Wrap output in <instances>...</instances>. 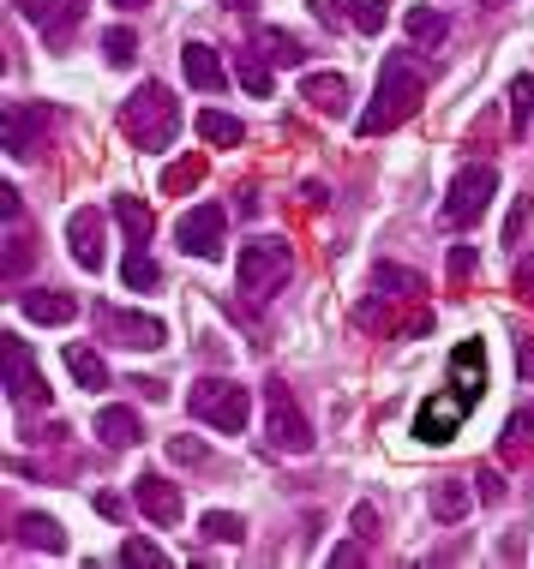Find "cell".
I'll use <instances>...</instances> for the list:
<instances>
[{"instance_id": "c3c4849f", "label": "cell", "mask_w": 534, "mask_h": 569, "mask_svg": "<svg viewBox=\"0 0 534 569\" xmlns=\"http://www.w3.org/2000/svg\"><path fill=\"white\" fill-rule=\"evenodd\" d=\"M115 7H127V12H139V7H150V0H115Z\"/></svg>"}, {"instance_id": "60d3db41", "label": "cell", "mask_w": 534, "mask_h": 569, "mask_svg": "<svg viewBox=\"0 0 534 569\" xmlns=\"http://www.w3.org/2000/svg\"><path fill=\"white\" fill-rule=\"evenodd\" d=\"M307 7H313L318 24H348V7H343V0H307Z\"/></svg>"}, {"instance_id": "ee69618b", "label": "cell", "mask_w": 534, "mask_h": 569, "mask_svg": "<svg viewBox=\"0 0 534 569\" xmlns=\"http://www.w3.org/2000/svg\"><path fill=\"white\" fill-rule=\"evenodd\" d=\"M169 461H205V450L192 438H169Z\"/></svg>"}, {"instance_id": "44dd1931", "label": "cell", "mask_w": 534, "mask_h": 569, "mask_svg": "<svg viewBox=\"0 0 534 569\" xmlns=\"http://www.w3.org/2000/svg\"><path fill=\"white\" fill-rule=\"evenodd\" d=\"M253 49L270 60V67H300V60H307V49H300V37H288V30H258L253 37Z\"/></svg>"}, {"instance_id": "83f0119b", "label": "cell", "mask_w": 534, "mask_h": 569, "mask_svg": "<svg viewBox=\"0 0 534 569\" xmlns=\"http://www.w3.org/2000/svg\"><path fill=\"white\" fill-rule=\"evenodd\" d=\"M115 222L127 228V240H132V246H150V228H157L139 198H115Z\"/></svg>"}, {"instance_id": "d4e9b609", "label": "cell", "mask_w": 534, "mask_h": 569, "mask_svg": "<svg viewBox=\"0 0 534 569\" xmlns=\"http://www.w3.org/2000/svg\"><path fill=\"white\" fill-rule=\"evenodd\" d=\"M120 282L132 288V295H150V288L162 282V270H157V258L145 252V246H132L127 252V264H120Z\"/></svg>"}, {"instance_id": "7bdbcfd3", "label": "cell", "mask_w": 534, "mask_h": 569, "mask_svg": "<svg viewBox=\"0 0 534 569\" xmlns=\"http://www.w3.org/2000/svg\"><path fill=\"white\" fill-rule=\"evenodd\" d=\"M516 378L534 383V336H516Z\"/></svg>"}, {"instance_id": "4316f807", "label": "cell", "mask_w": 534, "mask_h": 569, "mask_svg": "<svg viewBox=\"0 0 534 569\" xmlns=\"http://www.w3.org/2000/svg\"><path fill=\"white\" fill-rule=\"evenodd\" d=\"M235 72H240V84H247L253 97H270V84H277V79H270V60L258 54V49H240L235 54Z\"/></svg>"}, {"instance_id": "f546056e", "label": "cell", "mask_w": 534, "mask_h": 569, "mask_svg": "<svg viewBox=\"0 0 534 569\" xmlns=\"http://www.w3.org/2000/svg\"><path fill=\"white\" fill-rule=\"evenodd\" d=\"M373 288H385L390 300H408V295H421V276L403 264H373Z\"/></svg>"}, {"instance_id": "ac0fdd59", "label": "cell", "mask_w": 534, "mask_h": 569, "mask_svg": "<svg viewBox=\"0 0 534 569\" xmlns=\"http://www.w3.org/2000/svg\"><path fill=\"white\" fill-rule=\"evenodd\" d=\"M300 97H307V109H318V114H343L348 79L343 72H307V79H300Z\"/></svg>"}, {"instance_id": "52a82bcc", "label": "cell", "mask_w": 534, "mask_h": 569, "mask_svg": "<svg viewBox=\"0 0 534 569\" xmlns=\"http://www.w3.org/2000/svg\"><path fill=\"white\" fill-rule=\"evenodd\" d=\"M222 234H228V210L217 198H205V204H192L187 217L175 222V246L187 258H222Z\"/></svg>"}, {"instance_id": "d590c367", "label": "cell", "mask_w": 534, "mask_h": 569, "mask_svg": "<svg viewBox=\"0 0 534 569\" xmlns=\"http://www.w3.org/2000/svg\"><path fill=\"white\" fill-rule=\"evenodd\" d=\"M528 432H534V408L511 413V426H505V438H498V450H505V456H516V450L528 443Z\"/></svg>"}, {"instance_id": "d6a6232c", "label": "cell", "mask_w": 534, "mask_h": 569, "mask_svg": "<svg viewBox=\"0 0 534 569\" xmlns=\"http://www.w3.org/2000/svg\"><path fill=\"white\" fill-rule=\"evenodd\" d=\"M343 7H348V24L366 30V37H373V30H385V19H390L385 0H343Z\"/></svg>"}, {"instance_id": "e0dca14e", "label": "cell", "mask_w": 534, "mask_h": 569, "mask_svg": "<svg viewBox=\"0 0 534 569\" xmlns=\"http://www.w3.org/2000/svg\"><path fill=\"white\" fill-rule=\"evenodd\" d=\"M180 67H187L192 90H222L228 84V67L217 60V49H205V42H187V49H180Z\"/></svg>"}, {"instance_id": "d6986e66", "label": "cell", "mask_w": 534, "mask_h": 569, "mask_svg": "<svg viewBox=\"0 0 534 569\" xmlns=\"http://www.w3.org/2000/svg\"><path fill=\"white\" fill-rule=\"evenodd\" d=\"M97 438L109 443V450H132V443L145 438V426H139V413H132V408H102L97 413Z\"/></svg>"}, {"instance_id": "7a4b0ae2", "label": "cell", "mask_w": 534, "mask_h": 569, "mask_svg": "<svg viewBox=\"0 0 534 569\" xmlns=\"http://www.w3.org/2000/svg\"><path fill=\"white\" fill-rule=\"evenodd\" d=\"M120 132L132 138V150H169L175 132H180V102L169 84H139L127 97V109H120Z\"/></svg>"}, {"instance_id": "e575fe53", "label": "cell", "mask_w": 534, "mask_h": 569, "mask_svg": "<svg viewBox=\"0 0 534 569\" xmlns=\"http://www.w3.org/2000/svg\"><path fill=\"white\" fill-rule=\"evenodd\" d=\"M120 563H139V569H169L175 558L162 546H150V540H127L120 546Z\"/></svg>"}, {"instance_id": "1f68e13d", "label": "cell", "mask_w": 534, "mask_h": 569, "mask_svg": "<svg viewBox=\"0 0 534 569\" xmlns=\"http://www.w3.org/2000/svg\"><path fill=\"white\" fill-rule=\"evenodd\" d=\"M198 180H205V157H187V162L162 168V192H169V198H180V192H192Z\"/></svg>"}, {"instance_id": "9a60e30c", "label": "cell", "mask_w": 534, "mask_h": 569, "mask_svg": "<svg viewBox=\"0 0 534 569\" xmlns=\"http://www.w3.org/2000/svg\"><path fill=\"white\" fill-rule=\"evenodd\" d=\"M19 306H24L30 325H72V318H79V300H72L67 288H30Z\"/></svg>"}, {"instance_id": "5b68a950", "label": "cell", "mask_w": 534, "mask_h": 569, "mask_svg": "<svg viewBox=\"0 0 534 569\" xmlns=\"http://www.w3.org/2000/svg\"><path fill=\"white\" fill-rule=\"evenodd\" d=\"M265 420H270V443H277L283 456H307L313 450V420L300 413L295 390H288L283 378L265 383Z\"/></svg>"}, {"instance_id": "74e56055", "label": "cell", "mask_w": 534, "mask_h": 569, "mask_svg": "<svg viewBox=\"0 0 534 569\" xmlns=\"http://www.w3.org/2000/svg\"><path fill=\"white\" fill-rule=\"evenodd\" d=\"M475 498L481 503H505V480H498V468H481L475 473Z\"/></svg>"}, {"instance_id": "5bb4252c", "label": "cell", "mask_w": 534, "mask_h": 569, "mask_svg": "<svg viewBox=\"0 0 534 569\" xmlns=\"http://www.w3.org/2000/svg\"><path fill=\"white\" fill-rule=\"evenodd\" d=\"M67 246L85 264V276H97L102 270V210H72L67 217Z\"/></svg>"}, {"instance_id": "f35d334b", "label": "cell", "mask_w": 534, "mask_h": 569, "mask_svg": "<svg viewBox=\"0 0 534 569\" xmlns=\"http://www.w3.org/2000/svg\"><path fill=\"white\" fill-rule=\"evenodd\" d=\"M511 288H516V295H523V300L534 306V246H528L523 258H516V276H511Z\"/></svg>"}, {"instance_id": "4fadbf2b", "label": "cell", "mask_w": 534, "mask_h": 569, "mask_svg": "<svg viewBox=\"0 0 534 569\" xmlns=\"http://www.w3.org/2000/svg\"><path fill=\"white\" fill-rule=\"evenodd\" d=\"M132 503H139V510H145L150 521H157V528H175L180 510H187L180 486H169L162 473H139V480H132Z\"/></svg>"}, {"instance_id": "4dcf8cb0", "label": "cell", "mask_w": 534, "mask_h": 569, "mask_svg": "<svg viewBox=\"0 0 534 569\" xmlns=\"http://www.w3.org/2000/svg\"><path fill=\"white\" fill-rule=\"evenodd\" d=\"M528 120H534V79H528V72H516V79H511V132L523 138Z\"/></svg>"}, {"instance_id": "8d00e7d4", "label": "cell", "mask_w": 534, "mask_h": 569, "mask_svg": "<svg viewBox=\"0 0 534 569\" xmlns=\"http://www.w3.org/2000/svg\"><path fill=\"white\" fill-rule=\"evenodd\" d=\"M475 282V246H451V288Z\"/></svg>"}, {"instance_id": "7c38bea8", "label": "cell", "mask_w": 534, "mask_h": 569, "mask_svg": "<svg viewBox=\"0 0 534 569\" xmlns=\"http://www.w3.org/2000/svg\"><path fill=\"white\" fill-rule=\"evenodd\" d=\"M12 7H19L24 19L42 30V42H49V49H67V42H72V24L85 19L79 0H12Z\"/></svg>"}, {"instance_id": "f1b7e54d", "label": "cell", "mask_w": 534, "mask_h": 569, "mask_svg": "<svg viewBox=\"0 0 534 569\" xmlns=\"http://www.w3.org/2000/svg\"><path fill=\"white\" fill-rule=\"evenodd\" d=\"M198 528H205L210 546H240V540H247V521H240L235 510H210L205 521H198Z\"/></svg>"}, {"instance_id": "9c48e42d", "label": "cell", "mask_w": 534, "mask_h": 569, "mask_svg": "<svg viewBox=\"0 0 534 569\" xmlns=\"http://www.w3.org/2000/svg\"><path fill=\"white\" fill-rule=\"evenodd\" d=\"M468 396L463 390H438V396H426L421 413H415V438L421 443H451L456 432H463V420H468Z\"/></svg>"}, {"instance_id": "ba28073f", "label": "cell", "mask_w": 534, "mask_h": 569, "mask_svg": "<svg viewBox=\"0 0 534 569\" xmlns=\"http://www.w3.org/2000/svg\"><path fill=\"white\" fill-rule=\"evenodd\" d=\"M0 360H7V396L19 408H49V383H42V366L30 360V342H19V336H0Z\"/></svg>"}, {"instance_id": "b9f144b4", "label": "cell", "mask_w": 534, "mask_h": 569, "mask_svg": "<svg viewBox=\"0 0 534 569\" xmlns=\"http://www.w3.org/2000/svg\"><path fill=\"white\" fill-rule=\"evenodd\" d=\"M355 533H360L366 546L378 540V510H373V503H355Z\"/></svg>"}, {"instance_id": "ab89813d", "label": "cell", "mask_w": 534, "mask_h": 569, "mask_svg": "<svg viewBox=\"0 0 534 569\" xmlns=\"http://www.w3.org/2000/svg\"><path fill=\"white\" fill-rule=\"evenodd\" d=\"M330 563H337V569H355V563H366V540H360V533H355V540H343L337 551H330Z\"/></svg>"}, {"instance_id": "bcb514c9", "label": "cell", "mask_w": 534, "mask_h": 569, "mask_svg": "<svg viewBox=\"0 0 534 569\" xmlns=\"http://www.w3.org/2000/svg\"><path fill=\"white\" fill-rule=\"evenodd\" d=\"M132 390H139L145 402H162V396H169V383H162V378H132Z\"/></svg>"}, {"instance_id": "7dc6e473", "label": "cell", "mask_w": 534, "mask_h": 569, "mask_svg": "<svg viewBox=\"0 0 534 569\" xmlns=\"http://www.w3.org/2000/svg\"><path fill=\"white\" fill-rule=\"evenodd\" d=\"M222 7H228V12H253L258 0H222Z\"/></svg>"}, {"instance_id": "8992f818", "label": "cell", "mask_w": 534, "mask_h": 569, "mask_svg": "<svg viewBox=\"0 0 534 569\" xmlns=\"http://www.w3.org/2000/svg\"><path fill=\"white\" fill-rule=\"evenodd\" d=\"M493 192H498V168H463V174L451 180V192H445V222L451 228H475L486 217V204H493Z\"/></svg>"}, {"instance_id": "cb8c5ba5", "label": "cell", "mask_w": 534, "mask_h": 569, "mask_svg": "<svg viewBox=\"0 0 534 569\" xmlns=\"http://www.w3.org/2000/svg\"><path fill=\"white\" fill-rule=\"evenodd\" d=\"M468 503H475L468 480H438V486H433V516H438V521H463Z\"/></svg>"}, {"instance_id": "7402d4cb", "label": "cell", "mask_w": 534, "mask_h": 569, "mask_svg": "<svg viewBox=\"0 0 534 569\" xmlns=\"http://www.w3.org/2000/svg\"><path fill=\"white\" fill-rule=\"evenodd\" d=\"M67 372L79 378L85 390H109V366H102V353L85 348V342H67Z\"/></svg>"}, {"instance_id": "2e32d148", "label": "cell", "mask_w": 534, "mask_h": 569, "mask_svg": "<svg viewBox=\"0 0 534 569\" xmlns=\"http://www.w3.org/2000/svg\"><path fill=\"white\" fill-rule=\"evenodd\" d=\"M451 378H456V390H463L468 402H481V390H486V342L468 336V342L451 353Z\"/></svg>"}, {"instance_id": "30bf717a", "label": "cell", "mask_w": 534, "mask_h": 569, "mask_svg": "<svg viewBox=\"0 0 534 569\" xmlns=\"http://www.w3.org/2000/svg\"><path fill=\"white\" fill-rule=\"evenodd\" d=\"M97 325L109 330L120 348H139V353H150V348H162V342H169L162 318H150V312H120V306H109V300L97 306Z\"/></svg>"}, {"instance_id": "8fae6325", "label": "cell", "mask_w": 534, "mask_h": 569, "mask_svg": "<svg viewBox=\"0 0 534 569\" xmlns=\"http://www.w3.org/2000/svg\"><path fill=\"white\" fill-rule=\"evenodd\" d=\"M55 109L49 102H7V157H37V144L49 138Z\"/></svg>"}, {"instance_id": "277c9868", "label": "cell", "mask_w": 534, "mask_h": 569, "mask_svg": "<svg viewBox=\"0 0 534 569\" xmlns=\"http://www.w3.org/2000/svg\"><path fill=\"white\" fill-rule=\"evenodd\" d=\"M187 408H192V420H205L210 432H247V420H253V390H240L235 378H198L192 390H187Z\"/></svg>"}, {"instance_id": "3957f363", "label": "cell", "mask_w": 534, "mask_h": 569, "mask_svg": "<svg viewBox=\"0 0 534 569\" xmlns=\"http://www.w3.org/2000/svg\"><path fill=\"white\" fill-rule=\"evenodd\" d=\"M288 276H295V252H288V240L258 234V240L240 246V258H235V282H240V295H247L253 306L277 300L283 288H288Z\"/></svg>"}, {"instance_id": "484cf974", "label": "cell", "mask_w": 534, "mask_h": 569, "mask_svg": "<svg viewBox=\"0 0 534 569\" xmlns=\"http://www.w3.org/2000/svg\"><path fill=\"white\" fill-rule=\"evenodd\" d=\"M403 30H408V37H415V42H426V49H433V42H445V12H433V7H408L403 12Z\"/></svg>"}, {"instance_id": "6da1fadb", "label": "cell", "mask_w": 534, "mask_h": 569, "mask_svg": "<svg viewBox=\"0 0 534 569\" xmlns=\"http://www.w3.org/2000/svg\"><path fill=\"white\" fill-rule=\"evenodd\" d=\"M421 97H426V72H421L403 49L385 54V67H378V90H373V109L355 120V132H360V138L396 132L408 114H421Z\"/></svg>"}, {"instance_id": "f6af8a7d", "label": "cell", "mask_w": 534, "mask_h": 569, "mask_svg": "<svg viewBox=\"0 0 534 569\" xmlns=\"http://www.w3.org/2000/svg\"><path fill=\"white\" fill-rule=\"evenodd\" d=\"M523 222H528V198H516V210H511V222H505V240H511V252H516V234H523Z\"/></svg>"}, {"instance_id": "836d02e7", "label": "cell", "mask_w": 534, "mask_h": 569, "mask_svg": "<svg viewBox=\"0 0 534 569\" xmlns=\"http://www.w3.org/2000/svg\"><path fill=\"white\" fill-rule=\"evenodd\" d=\"M102 54H109V67H132V54H139V37H132L127 24H115L109 37H102Z\"/></svg>"}, {"instance_id": "603a6c76", "label": "cell", "mask_w": 534, "mask_h": 569, "mask_svg": "<svg viewBox=\"0 0 534 569\" xmlns=\"http://www.w3.org/2000/svg\"><path fill=\"white\" fill-rule=\"evenodd\" d=\"M198 138L217 144V150H235L240 138H247V127H240L235 114H222V109H198Z\"/></svg>"}, {"instance_id": "ffe728a7", "label": "cell", "mask_w": 534, "mask_h": 569, "mask_svg": "<svg viewBox=\"0 0 534 569\" xmlns=\"http://www.w3.org/2000/svg\"><path fill=\"white\" fill-rule=\"evenodd\" d=\"M12 528H19V540H24V546H42L49 558H67V528H60L55 516H37V510H30V516L12 521Z\"/></svg>"}]
</instances>
